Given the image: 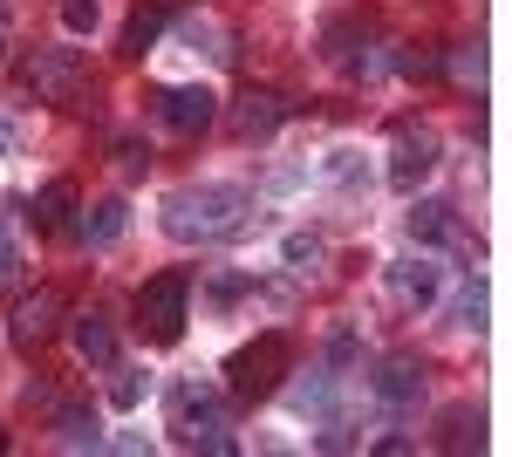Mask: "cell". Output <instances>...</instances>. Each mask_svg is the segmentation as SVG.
I'll list each match as a JSON object with an SVG mask.
<instances>
[{
    "instance_id": "1",
    "label": "cell",
    "mask_w": 512,
    "mask_h": 457,
    "mask_svg": "<svg viewBox=\"0 0 512 457\" xmlns=\"http://www.w3.org/2000/svg\"><path fill=\"white\" fill-rule=\"evenodd\" d=\"M246 212H253L246 185H226V178H212V185H178L164 198V232L185 239V246H212V239H226V232L246 226Z\"/></svg>"
},
{
    "instance_id": "2",
    "label": "cell",
    "mask_w": 512,
    "mask_h": 457,
    "mask_svg": "<svg viewBox=\"0 0 512 457\" xmlns=\"http://www.w3.org/2000/svg\"><path fill=\"white\" fill-rule=\"evenodd\" d=\"M164 423L178 430V444H192V451H233V423H226V403H219V389L205 376H178L171 382V396H164Z\"/></svg>"
},
{
    "instance_id": "3",
    "label": "cell",
    "mask_w": 512,
    "mask_h": 457,
    "mask_svg": "<svg viewBox=\"0 0 512 457\" xmlns=\"http://www.w3.org/2000/svg\"><path fill=\"white\" fill-rule=\"evenodd\" d=\"M294 369V342L280 335V328H267V335H253L246 348H233V362H226V396L233 403H267L280 389V376Z\"/></svg>"
},
{
    "instance_id": "4",
    "label": "cell",
    "mask_w": 512,
    "mask_h": 457,
    "mask_svg": "<svg viewBox=\"0 0 512 457\" xmlns=\"http://www.w3.org/2000/svg\"><path fill=\"white\" fill-rule=\"evenodd\" d=\"M130 307H137V335H144L151 348H171L178 335H185V321H192V273L185 267L151 273Z\"/></svg>"
},
{
    "instance_id": "5",
    "label": "cell",
    "mask_w": 512,
    "mask_h": 457,
    "mask_svg": "<svg viewBox=\"0 0 512 457\" xmlns=\"http://www.w3.org/2000/svg\"><path fill=\"white\" fill-rule=\"evenodd\" d=\"M21 82H28V96L35 103H55V110H82L89 103V89H96V76H89V55L82 48H35L28 62H21Z\"/></svg>"
},
{
    "instance_id": "6",
    "label": "cell",
    "mask_w": 512,
    "mask_h": 457,
    "mask_svg": "<svg viewBox=\"0 0 512 457\" xmlns=\"http://www.w3.org/2000/svg\"><path fill=\"white\" fill-rule=\"evenodd\" d=\"M437 151H444V137H437L431 123H396V137H390V178L396 191H417L424 178L437 171Z\"/></svg>"
},
{
    "instance_id": "7",
    "label": "cell",
    "mask_w": 512,
    "mask_h": 457,
    "mask_svg": "<svg viewBox=\"0 0 512 457\" xmlns=\"http://www.w3.org/2000/svg\"><path fill=\"white\" fill-rule=\"evenodd\" d=\"M62 321H69V301H62V287H35V294H21V307H14V348H48L55 335H62Z\"/></svg>"
},
{
    "instance_id": "8",
    "label": "cell",
    "mask_w": 512,
    "mask_h": 457,
    "mask_svg": "<svg viewBox=\"0 0 512 457\" xmlns=\"http://www.w3.org/2000/svg\"><path fill=\"white\" fill-rule=\"evenodd\" d=\"M151 110H158L164 130H178V137H198V130H212V116H219V96L192 82V89H158L151 96Z\"/></svg>"
},
{
    "instance_id": "9",
    "label": "cell",
    "mask_w": 512,
    "mask_h": 457,
    "mask_svg": "<svg viewBox=\"0 0 512 457\" xmlns=\"http://www.w3.org/2000/svg\"><path fill=\"white\" fill-rule=\"evenodd\" d=\"M321 48L342 76H376V28L369 21H328L321 28Z\"/></svg>"
},
{
    "instance_id": "10",
    "label": "cell",
    "mask_w": 512,
    "mask_h": 457,
    "mask_svg": "<svg viewBox=\"0 0 512 457\" xmlns=\"http://www.w3.org/2000/svg\"><path fill=\"white\" fill-rule=\"evenodd\" d=\"M226 123H233L239 144H260V137H274L280 123H287V103H280L274 89H246V96H233Z\"/></svg>"
},
{
    "instance_id": "11",
    "label": "cell",
    "mask_w": 512,
    "mask_h": 457,
    "mask_svg": "<svg viewBox=\"0 0 512 457\" xmlns=\"http://www.w3.org/2000/svg\"><path fill=\"white\" fill-rule=\"evenodd\" d=\"M390 294H396V307H417V314H424V307H437V294H444V267L424 260V253H417V260H396Z\"/></svg>"
},
{
    "instance_id": "12",
    "label": "cell",
    "mask_w": 512,
    "mask_h": 457,
    "mask_svg": "<svg viewBox=\"0 0 512 457\" xmlns=\"http://www.w3.org/2000/svg\"><path fill=\"white\" fill-rule=\"evenodd\" d=\"M369 389H376L390 410H410V403L424 396V362H417V355H383L376 376H369Z\"/></svg>"
},
{
    "instance_id": "13",
    "label": "cell",
    "mask_w": 512,
    "mask_h": 457,
    "mask_svg": "<svg viewBox=\"0 0 512 457\" xmlns=\"http://www.w3.org/2000/svg\"><path fill=\"white\" fill-rule=\"evenodd\" d=\"M69 335H76V355H82V362H96V369H110V362H117V328H110V307H82V314H69Z\"/></svg>"
},
{
    "instance_id": "14",
    "label": "cell",
    "mask_w": 512,
    "mask_h": 457,
    "mask_svg": "<svg viewBox=\"0 0 512 457\" xmlns=\"http://www.w3.org/2000/svg\"><path fill=\"white\" fill-rule=\"evenodd\" d=\"M76 212H82V198H76L69 178H48V185H41V198H35V226L41 232H76Z\"/></svg>"
},
{
    "instance_id": "15",
    "label": "cell",
    "mask_w": 512,
    "mask_h": 457,
    "mask_svg": "<svg viewBox=\"0 0 512 457\" xmlns=\"http://www.w3.org/2000/svg\"><path fill=\"white\" fill-rule=\"evenodd\" d=\"M164 28H171V7H164V0H137V7H130V21H123V55H130V62H144V48H151Z\"/></svg>"
},
{
    "instance_id": "16",
    "label": "cell",
    "mask_w": 512,
    "mask_h": 457,
    "mask_svg": "<svg viewBox=\"0 0 512 457\" xmlns=\"http://www.w3.org/2000/svg\"><path fill=\"white\" fill-rule=\"evenodd\" d=\"M410 232H417V239H431V246H444V239H451V246H465L458 212H451L444 198H417V205H410Z\"/></svg>"
},
{
    "instance_id": "17",
    "label": "cell",
    "mask_w": 512,
    "mask_h": 457,
    "mask_svg": "<svg viewBox=\"0 0 512 457\" xmlns=\"http://www.w3.org/2000/svg\"><path fill=\"white\" fill-rule=\"evenodd\" d=\"M123 226H130V212H123V198H96L89 212H82V239L89 246H117Z\"/></svg>"
},
{
    "instance_id": "18",
    "label": "cell",
    "mask_w": 512,
    "mask_h": 457,
    "mask_svg": "<svg viewBox=\"0 0 512 457\" xmlns=\"http://www.w3.org/2000/svg\"><path fill=\"white\" fill-rule=\"evenodd\" d=\"M55 430H62V444L69 451H103V430H96V410H55Z\"/></svg>"
},
{
    "instance_id": "19",
    "label": "cell",
    "mask_w": 512,
    "mask_h": 457,
    "mask_svg": "<svg viewBox=\"0 0 512 457\" xmlns=\"http://www.w3.org/2000/svg\"><path fill=\"white\" fill-rule=\"evenodd\" d=\"M437 451H478V410H444V423H437Z\"/></svg>"
},
{
    "instance_id": "20",
    "label": "cell",
    "mask_w": 512,
    "mask_h": 457,
    "mask_svg": "<svg viewBox=\"0 0 512 457\" xmlns=\"http://www.w3.org/2000/svg\"><path fill=\"white\" fill-rule=\"evenodd\" d=\"M178 35L192 41V55H205V62H233V48H226V28H212V21H185Z\"/></svg>"
},
{
    "instance_id": "21",
    "label": "cell",
    "mask_w": 512,
    "mask_h": 457,
    "mask_svg": "<svg viewBox=\"0 0 512 457\" xmlns=\"http://www.w3.org/2000/svg\"><path fill=\"white\" fill-rule=\"evenodd\" d=\"M0 287H14V294L28 287V246H21L7 226H0Z\"/></svg>"
},
{
    "instance_id": "22",
    "label": "cell",
    "mask_w": 512,
    "mask_h": 457,
    "mask_svg": "<svg viewBox=\"0 0 512 457\" xmlns=\"http://www.w3.org/2000/svg\"><path fill=\"white\" fill-rule=\"evenodd\" d=\"M451 314H458V328H485V280H465V294H458V307H451Z\"/></svg>"
},
{
    "instance_id": "23",
    "label": "cell",
    "mask_w": 512,
    "mask_h": 457,
    "mask_svg": "<svg viewBox=\"0 0 512 457\" xmlns=\"http://www.w3.org/2000/svg\"><path fill=\"white\" fill-rule=\"evenodd\" d=\"M137 396H144V382H137V369H123V362H110V403H117V410H130Z\"/></svg>"
},
{
    "instance_id": "24",
    "label": "cell",
    "mask_w": 512,
    "mask_h": 457,
    "mask_svg": "<svg viewBox=\"0 0 512 457\" xmlns=\"http://www.w3.org/2000/svg\"><path fill=\"white\" fill-rule=\"evenodd\" d=\"M280 253H287V267H294V273H308V267L321 260V239H315V232H294V239H287Z\"/></svg>"
},
{
    "instance_id": "25",
    "label": "cell",
    "mask_w": 512,
    "mask_h": 457,
    "mask_svg": "<svg viewBox=\"0 0 512 457\" xmlns=\"http://www.w3.org/2000/svg\"><path fill=\"white\" fill-rule=\"evenodd\" d=\"M62 21H69L76 35H89V28H96V0H62Z\"/></svg>"
},
{
    "instance_id": "26",
    "label": "cell",
    "mask_w": 512,
    "mask_h": 457,
    "mask_svg": "<svg viewBox=\"0 0 512 457\" xmlns=\"http://www.w3.org/2000/svg\"><path fill=\"white\" fill-rule=\"evenodd\" d=\"M451 82H465V89H478V55H465V48H451Z\"/></svg>"
},
{
    "instance_id": "27",
    "label": "cell",
    "mask_w": 512,
    "mask_h": 457,
    "mask_svg": "<svg viewBox=\"0 0 512 457\" xmlns=\"http://www.w3.org/2000/svg\"><path fill=\"white\" fill-rule=\"evenodd\" d=\"M117 164H123V171H144V164H151V151H144L137 137H117Z\"/></svg>"
},
{
    "instance_id": "28",
    "label": "cell",
    "mask_w": 512,
    "mask_h": 457,
    "mask_svg": "<svg viewBox=\"0 0 512 457\" xmlns=\"http://www.w3.org/2000/svg\"><path fill=\"white\" fill-rule=\"evenodd\" d=\"M0 35H7V0H0Z\"/></svg>"
},
{
    "instance_id": "29",
    "label": "cell",
    "mask_w": 512,
    "mask_h": 457,
    "mask_svg": "<svg viewBox=\"0 0 512 457\" xmlns=\"http://www.w3.org/2000/svg\"><path fill=\"white\" fill-rule=\"evenodd\" d=\"M0 451H7V437H0Z\"/></svg>"
}]
</instances>
